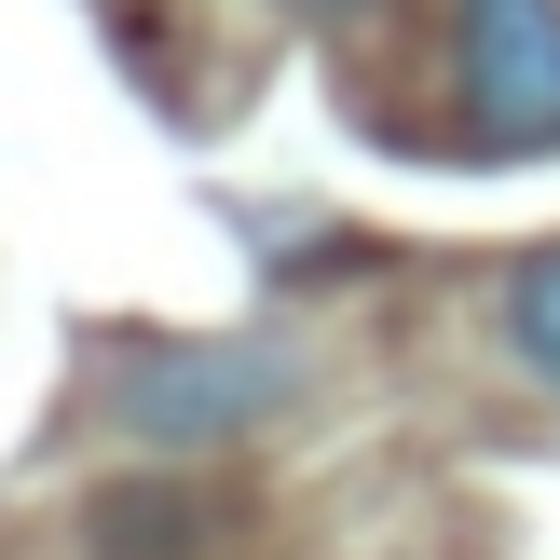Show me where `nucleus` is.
<instances>
[{"label": "nucleus", "instance_id": "1", "mask_svg": "<svg viewBox=\"0 0 560 560\" xmlns=\"http://www.w3.org/2000/svg\"><path fill=\"white\" fill-rule=\"evenodd\" d=\"M288 397H301V370L273 342H151V355H109V383H96V410L124 438H178V452L273 424Z\"/></svg>", "mask_w": 560, "mask_h": 560}, {"label": "nucleus", "instance_id": "2", "mask_svg": "<svg viewBox=\"0 0 560 560\" xmlns=\"http://www.w3.org/2000/svg\"><path fill=\"white\" fill-rule=\"evenodd\" d=\"M452 96L479 151H560V0H452Z\"/></svg>", "mask_w": 560, "mask_h": 560}, {"label": "nucleus", "instance_id": "3", "mask_svg": "<svg viewBox=\"0 0 560 560\" xmlns=\"http://www.w3.org/2000/svg\"><path fill=\"white\" fill-rule=\"evenodd\" d=\"M506 342H520V355H534V370L560 383V260H534V273L506 288Z\"/></svg>", "mask_w": 560, "mask_h": 560}, {"label": "nucleus", "instance_id": "4", "mask_svg": "<svg viewBox=\"0 0 560 560\" xmlns=\"http://www.w3.org/2000/svg\"><path fill=\"white\" fill-rule=\"evenodd\" d=\"M288 14H315V27H342V14H370V0H288Z\"/></svg>", "mask_w": 560, "mask_h": 560}]
</instances>
